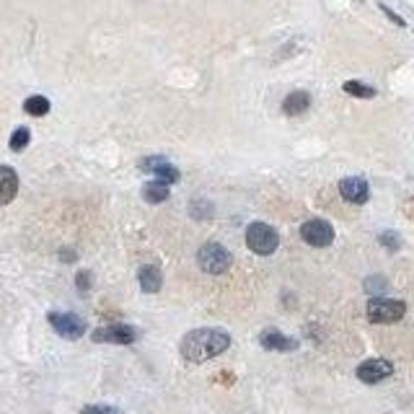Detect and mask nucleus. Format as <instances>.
<instances>
[{
	"label": "nucleus",
	"mask_w": 414,
	"mask_h": 414,
	"mask_svg": "<svg viewBox=\"0 0 414 414\" xmlns=\"http://www.w3.org/2000/svg\"><path fill=\"white\" fill-rule=\"evenodd\" d=\"M378 241L383 243V246H388V249H391V251L399 249V236H396V233H381Z\"/></svg>",
	"instance_id": "nucleus-20"
},
{
	"label": "nucleus",
	"mask_w": 414,
	"mask_h": 414,
	"mask_svg": "<svg viewBox=\"0 0 414 414\" xmlns=\"http://www.w3.org/2000/svg\"><path fill=\"white\" fill-rule=\"evenodd\" d=\"M80 414H122V412L115 407H107V404H96V407H86Z\"/></svg>",
	"instance_id": "nucleus-19"
},
{
	"label": "nucleus",
	"mask_w": 414,
	"mask_h": 414,
	"mask_svg": "<svg viewBox=\"0 0 414 414\" xmlns=\"http://www.w3.org/2000/svg\"><path fill=\"white\" fill-rule=\"evenodd\" d=\"M93 342L107 344H132L137 339V329L129 324H112V327H101L91 334Z\"/></svg>",
	"instance_id": "nucleus-7"
},
{
	"label": "nucleus",
	"mask_w": 414,
	"mask_h": 414,
	"mask_svg": "<svg viewBox=\"0 0 414 414\" xmlns=\"http://www.w3.org/2000/svg\"><path fill=\"white\" fill-rule=\"evenodd\" d=\"M246 246H249L254 254H262V257H270L275 254V249L280 246L277 230L267 225V223H251L249 230H246Z\"/></svg>",
	"instance_id": "nucleus-2"
},
{
	"label": "nucleus",
	"mask_w": 414,
	"mask_h": 414,
	"mask_svg": "<svg viewBox=\"0 0 414 414\" xmlns=\"http://www.w3.org/2000/svg\"><path fill=\"white\" fill-rule=\"evenodd\" d=\"M344 93L357 96V99H373V96H376V88L365 86L360 80H347V83H344Z\"/></svg>",
	"instance_id": "nucleus-17"
},
{
	"label": "nucleus",
	"mask_w": 414,
	"mask_h": 414,
	"mask_svg": "<svg viewBox=\"0 0 414 414\" xmlns=\"http://www.w3.org/2000/svg\"><path fill=\"white\" fill-rule=\"evenodd\" d=\"M29 140H31V132L26 127H18L14 132V135H11V150H16V153H18V150H23L26 148V145H29Z\"/></svg>",
	"instance_id": "nucleus-18"
},
{
	"label": "nucleus",
	"mask_w": 414,
	"mask_h": 414,
	"mask_svg": "<svg viewBox=\"0 0 414 414\" xmlns=\"http://www.w3.org/2000/svg\"><path fill=\"white\" fill-rule=\"evenodd\" d=\"M230 347V336L228 331L223 329H194L181 339L179 350L184 355V360L189 363H205V360H213V357L223 355V352Z\"/></svg>",
	"instance_id": "nucleus-1"
},
{
	"label": "nucleus",
	"mask_w": 414,
	"mask_h": 414,
	"mask_svg": "<svg viewBox=\"0 0 414 414\" xmlns=\"http://www.w3.org/2000/svg\"><path fill=\"white\" fill-rule=\"evenodd\" d=\"M140 169H143V171L156 174L158 181H166V184L179 181V171L169 164V161H166V158H143V161H140Z\"/></svg>",
	"instance_id": "nucleus-10"
},
{
	"label": "nucleus",
	"mask_w": 414,
	"mask_h": 414,
	"mask_svg": "<svg viewBox=\"0 0 414 414\" xmlns=\"http://www.w3.org/2000/svg\"><path fill=\"white\" fill-rule=\"evenodd\" d=\"M18 194V176L11 166H0V205H8Z\"/></svg>",
	"instance_id": "nucleus-12"
},
{
	"label": "nucleus",
	"mask_w": 414,
	"mask_h": 414,
	"mask_svg": "<svg viewBox=\"0 0 414 414\" xmlns=\"http://www.w3.org/2000/svg\"><path fill=\"white\" fill-rule=\"evenodd\" d=\"M47 322H50L52 329H55L60 336H65V339H80L83 331H86V322H83L80 316L65 314V311H52V314L47 316Z\"/></svg>",
	"instance_id": "nucleus-5"
},
{
	"label": "nucleus",
	"mask_w": 414,
	"mask_h": 414,
	"mask_svg": "<svg viewBox=\"0 0 414 414\" xmlns=\"http://www.w3.org/2000/svg\"><path fill=\"white\" fill-rule=\"evenodd\" d=\"M311 107V96H308L306 91H293L287 93L285 101H282V112H285L287 117H298L303 115L306 109Z\"/></svg>",
	"instance_id": "nucleus-13"
},
{
	"label": "nucleus",
	"mask_w": 414,
	"mask_h": 414,
	"mask_svg": "<svg viewBox=\"0 0 414 414\" xmlns=\"http://www.w3.org/2000/svg\"><path fill=\"white\" fill-rule=\"evenodd\" d=\"M407 314V306L401 300H391V298H373L368 303V319L373 324H393L399 322L401 316Z\"/></svg>",
	"instance_id": "nucleus-4"
},
{
	"label": "nucleus",
	"mask_w": 414,
	"mask_h": 414,
	"mask_svg": "<svg viewBox=\"0 0 414 414\" xmlns=\"http://www.w3.org/2000/svg\"><path fill=\"white\" fill-rule=\"evenodd\" d=\"M259 342H262L265 350H272V352H293L295 347H298L295 339L285 336L282 331H277V329H267V331H262Z\"/></svg>",
	"instance_id": "nucleus-11"
},
{
	"label": "nucleus",
	"mask_w": 414,
	"mask_h": 414,
	"mask_svg": "<svg viewBox=\"0 0 414 414\" xmlns=\"http://www.w3.org/2000/svg\"><path fill=\"white\" fill-rule=\"evenodd\" d=\"M169 194H171V189H169L166 181H148V184L143 186V197H145V202H150V205L166 202L169 200Z\"/></svg>",
	"instance_id": "nucleus-15"
},
{
	"label": "nucleus",
	"mask_w": 414,
	"mask_h": 414,
	"mask_svg": "<svg viewBox=\"0 0 414 414\" xmlns=\"http://www.w3.org/2000/svg\"><path fill=\"white\" fill-rule=\"evenodd\" d=\"M23 109H26V115H31V117H44L50 112V99H47V96H29L26 104H23Z\"/></svg>",
	"instance_id": "nucleus-16"
},
{
	"label": "nucleus",
	"mask_w": 414,
	"mask_h": 414,
	"mask_svg": "<svg viewBox=\"0 0 414 414\" xmlns=\"http://www.w3.org/2000/svg\"><path fill=\"white\" fill-rule=\"evenodd\" d=\"M197 262H200V267L207 275H223V272L230 270L233 257H230V251L225 246H221V243H205L200 249V254H197Z\"/></svg>",
	"instance_id": "nucleus-3"
},
{
	"label": "nucleus",
	"mask_w": 414,
	"mask_h": 414,
	"mask_svg": "<svg viewBox=\"0 0 414 414\" xmlns=\"http://www.w3.org/2000/svg\"><path fill=\"white\" fill-rule=\"evenodd\" d=\"M75 282H78L80 290H88V272H80L78 277H75Z\"/></svg>",
	"instance_id": "nucleus-22"
},
{
	"label": "nucleus",
	"mask_w": 414,
	"mask_h": 414,
	"mask_svg": "<svg viewBox=\"0 0 414 414\" xmlns=\"http://www.w3.org/2000/svg\"><path fill=\"white\" fill-rule=\"evenodd\" d=\"M393 373V365L388 360H365L363 365H357V378L363 383H378V381L388 378Z\"/></svg>",
	"instance_id": "nucleus-8"
},
{
	"label": "nucleus",
	"mask_w": 414,
	"mask_h": 414,
	"mask_svg": "<svg viewBox=\"0 0 414 414\" xmlns=\"http://www.w3.org/2000/svg\"><path fill=\"white\" fill-rule=\"evenodd\" d=\"M137 280H140V287H143L145 293H158V290H161V282H164V277H161V270H158L156 265L140 267V275H137Z\"/></svg>",
	"instance_id": "nucleus-14"
},
{
	"label": "nucleus",
	"mask_w": 414,
	"mask_h": 414,
	"mask_svg": "<svg viewBox=\"0 0 414 414\" xmlns=\"http://www.w3.org/2000/svg\"><path fill=\"white\" fill-rule=\"evenodd\" d=\"M381 11H383V14H386V16H388V18H391V21H393V23H399V26H404V21H401V16H396V14H393L391 8H386V6H381Z\"/></svg>",
	"instance_id": "nucleus-21"
},
{
	"label": "nucleus",
	"mask_w": 414,
	"mask_h": 414,
	"mask_svg": "<svg viewBox=\"0 0 414 414\" xmlns=\"http://www.w3.org/2000/svg\"><path fill=\"white\" fill-rule=\"evenodd\" d=\"M300 238L308 243V246H316V249H324L334 241V228L329 225L327 221H308L300 225Z\"/></svg>",
	"instance_id": "nucleus-6"
},
{
	"label": "nucleus",
	"mask_w": 414,
	"mask_h": 414,
	"mask_svg": "<svg viewBox=\"0 0 414 414\" xmlns=\"http://www.w3.org/2000/svg\"><path fill=\"white\" fill-rule=\"evenodd\" d=\"M339 192L347 202L352 205H365L368 197H371V189H368V181L360 176H350V179H342L339 181Z\"/></svg>",
	"instance_id": "nucleus-9"
}]
</instances>
